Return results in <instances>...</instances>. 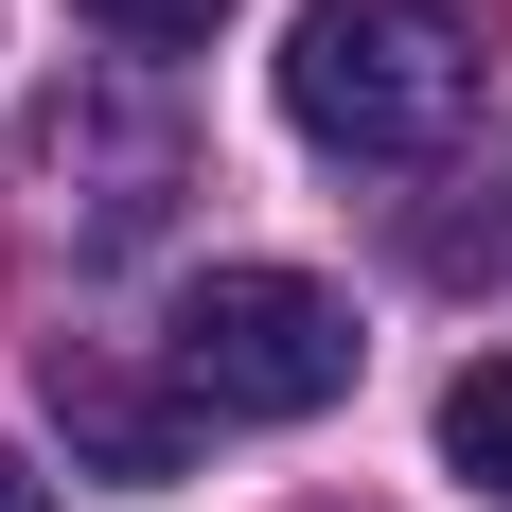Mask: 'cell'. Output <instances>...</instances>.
I'll list each match as a JSON object with an SVG mask.
<instances>
[{
  "mask_svg": "<svg viewBox=\"0 0 512 512\" xmlns=\"http://www.w3.org/2000/svg\"><path fill=\"white\" fill-rule=\"evenodd\" d=\"M477 106V53L442 0H318L283 36V124L318 159H442Z\"/></svg>",
  "mask_w": 512,
  "mask_h": 512,
  "instance_id": "cell-1",
  "label": "cell"
},
{
  "mask_svg": "<svg viewBox=\"0 0 512 512\" xmlns=\"http://www.w3.org/2000/svg\"><path fill=\"white\" fill-rule=\"evenodd\" d=\"M177 389L212 424H318L354 389V301L301 283V265H212L177 301Z\"/></svg>",
  "mask_w": 512,
  "mask_h": 512,
  "instance_id": "cell-2",
  "label": "cell"
},
{
  "mask_svg": "<svg viewBox=\"0 0 512 512\" xmlns=\"http://www.w3.org/2000/svg\"><path fill=\"white\" fill-rule=\"evenodd\" d=\"M36 389H53V424H71V460H89V477H124V495L195 477V389H142L124 354H71V336H53Z\"/></svg>",
  "mask_w": 512,
  "mask_h": 512,
  "instance_id": "cell-3",
  "label": "cell"
},
{
  "mask_svg": "<svg viewBox=\"0 0 512 512\" xmlns=\"http://www.w3.org/2000/svg\"><path fill=\"white\" fill-rule=\"evenodd\" d=\"M442 460H460V495L512 512V354H477L460 389H442Z\"/></svg>",
  "mask_w": 512,
  "mask_h": 512,
  "instance_id": "cell-4",
  "label": "cell"
},
{
  "mask_svg": "<svg viewBox=\"0 0 512 512\" xmlns=\"http://www.w3.org/2000/svg\"><path fill=\"white\" fill-rule=\"evenodd\" d=\"M71 18H106V36H142V53H177V36H212L230 0H71Z\"/></svg>",
  "mask_w": 512,
  "mask_h": 512,
  "instance_id": "cell-5",
  "label": "cell"
},
{
  "mask_svg": "<svg viewBox=\"0 0 512 512\" xmlns=\"http://www.w3.org/2000/svg\"><path fill=\"white\" fill-rule=\"evenodd\" d=\"M0 512H53V477H36V460H0Z\"/></svg>",
  "mask_w": 512,
  "mask_h": 512,
  "instance_id": "cell-6",
  "label": "cell"
}]
</instances>
